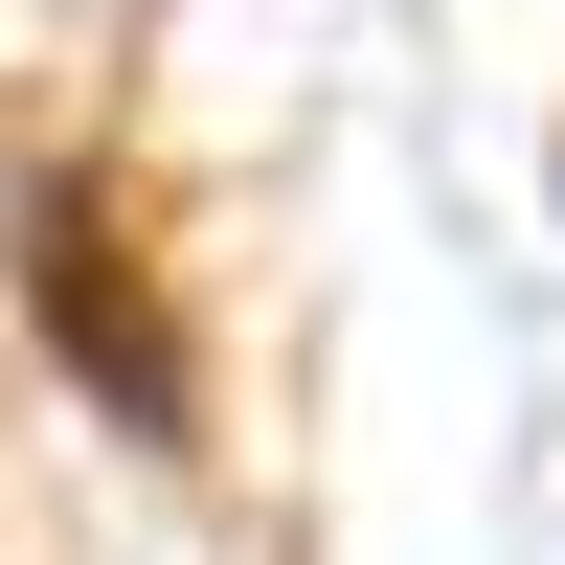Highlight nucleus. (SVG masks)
<instances>
[{
	"instance_id": "f257e3e1",
	"label": "nucleus",
	"mask_w": 565,
	"mask_h": 565,
	"mask_svg": "<svg viewBox=\"0 0 565 565\" xmlns=\"http://www.w3.org/2000/svg\"><path fill=\"white\" fill-rule=\"evenodd\" d=\"M136 68V0H0V136H90Z\"/></svg>"
},
{
	"instance_id": "f03ea898",
	"label": "nucleus",
	"mask_w": 565,
	"mask_h": 565,
	"mask_svg": "<svg viewBox=\"0 0 565 565\" xmlns=\"http://www.w3.org/2000/svg\"><path fill=\"white\" fill-rule=\"evenodd\" d=\"M45 317L114 362V407H181V340H159V295H136V249H114L90 204H45Z\"/></svg>"
}]
</instances>
